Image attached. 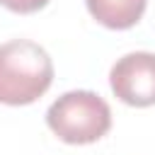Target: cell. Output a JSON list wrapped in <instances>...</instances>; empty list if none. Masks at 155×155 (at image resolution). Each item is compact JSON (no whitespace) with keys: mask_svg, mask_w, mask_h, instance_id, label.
<instances>
[{"mask_svg":"<svg viewBox=\"0 0 155 155\" xmlns=\"http://www.w3.org/2000/svg\"><path fill=\"white\" fill-rule=\"evenodd\" d=\"M53 82V61L29 39L0 44V102L22 107L36 102Z\"/></svg>","mask_w":155,"mask_h":155,"instance_id":"obj_1","label":"cell"},{"mask_svg":"<svg viewBox=\"0 0 155 155\" xmlns=\"http://www.w3.org/2000/svg\"><path fill=\"white\" fill-rule=\"evenodd\" d=\"M46 124L63 143L87 145L107 136L111 128V109L97 92L70 90L48 107Z\"/></svg>","mask_w":155,"mask_h":155,"instance_id":"obj_2","label":"cell"},{"mask_svg":"<svg viewBox=\"0 0 155 155\" xmlns=\"http://www.w3.org/2000/svg\"><path fill=\"white\" fill-rule=\"evenodd\" d=\"M111 92L128 107L155 104V53L133 51L121 56L109 70Z\"/></svg>","mask_w":155,"mask_h":155,"instance_id":"obj_3","label":"cell"},{"mask_svg":"<svg viewBox=\"0 0 155 155\" xmlns=\"http://www.w3.org/2000/svg\"><path fill=\"white\" fill-rule=\"evenodd\" d=\"M90 15L109 29H131L145 12L148 0H85Z\"/></svg>","mask_w":155,"mask_h":155,"instance_id":"obj_4","label":"cell"},{"mask_svg":"<svg viewBox=\"0 0 155 155\" xmlns=\"http://www.w3.org/2000/svg\"><path fill=\"white\" fill-rule=\"evenodd\" d=\"M0 5H5L12 12H19V15H31V12H39L41 7H46L48 0H0Z\"/></svg>","mask_w":155,"mask_h":155,"instance_id":"obj_5","label":"cell"}]
</instances>
